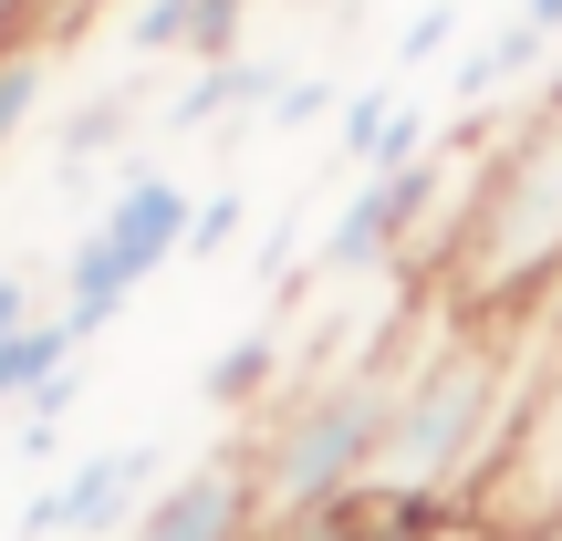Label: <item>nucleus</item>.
<instances>
[{
  "label": "nucleus",
  "mask_w": 562,
  "mask_h": 541,
  "mask_svg": "<svg viewBox=\"0 0 562 541\" xmlns=\"http://www.w3.org/2000/svg\"><path fill=\"white\" fill-rule=\"evenodd\" d=\"M521 385H531V313L427 302L364 489H385V500H406V510H438V521H469V510H480V480L510 448Z\"/></svg>",
  "instance_id": "nucleus-1"
},
{
  "label": "nucleus",
  "mask_w": 562,
  "mask_h": 541,
  "mask_svg": "<svg viewBox=\"0 0 562 541\" xmlns=\"http://www.w3.org/2000/svg\"><path fill=\"white\" fill-rule=\"evenodd\" d=\"M427 292L459 313H531L562 292V83H542V104L490 157H469Z\"/></svg>",
  "instance_id": "nucleus-2"
},
{
  "label": "nucleus",
  "mask_w": 562,
  "mask_h": 541,
  "mask_svg": "<svg viewBox=\"0 0 562 541\" xmlns=\"http://www.w3.org/2000/svg\"><path fill=\"white\" fill-rule=\"evenodd\" d=\"M188 219H199V188H188L178 167H157V157L115 167L104 208L83 219L74 261H63V302H53V313L74 323L83 343H94V334H104V323H115L167 261H188Z\"/></svg>",
  "instance_id": "nucleus-3"
},
{
  "label": "nucleus",
  "mask_w": 562,
  "mask_h": 541,
  "mask_svg": "<svg viewBox=\"0 0 562 541\" xmlns=\"http://www.w3.org/2000/svg\"><path fill=\"white\" fill-rule=\"evenodd\" d=\"M562 510V292L531 302V385H521V417H510L501 469L480 480V531H542Z\"/></svg>",
  "instance_id": "nucleus-4"
},
{
  "label": "nucleus",
  "mask_w": 562,
  "mask_h": 541,
  "mask_svg": "<svg viewBox=\"0 0 562 541\" xmlns=\"http://www.w3.org/2000/svg\"><path fill=\"white\" fill-rule=\"evenodd\" d=\"M167 448L157 438H125V448H94V459H74L63 469L53 489H32V500H21V541H115L125 521H136L146 510V489L167 480Z\"/></svg>",
  "instance_id": "nucleus-5"
},
{
  "label": "nucleus",
  "mask_w": 562,
  "mask_h": 541,
  "mask_svg": "<svg viewBox=\"0 0 562 541\" xmlns=\"http://www.w3.org/2000/svg\"><path fill=\"white\" fill-rule=\"evenodd\" d=\"M115 541H271V510H261V480H250L240 438L188 459V469H167Z\"/></svg>",
  "instance_id": "nucleus-6"
},
{
  "label": "nucleus",
  "mask_w": 562,
  "mask_h": 541,
  "mask_svg": "<svg viewBox=\"0 0 562 541\" xmlns=\"http://www.w3.org/2000/svg\"><path fill=\"white\" fill-rule=\"evenodd\" d=\"M438 531H459V521L406 510V500H385V489H344V500H323V510L271 521V541H438Z\"/></svg>",
  "instance_id": "nucleus-7"
},
{
  "label": "nucleus",
  "mask_w": 562,
  "mask_h": 541,
  "mask_svg": "<svg viewBox=\"0 0 562 541\" xmlns=\"http://www.w3.org/2000/svg\"><path fill=\"white\" fill-rule=\"evenodd\" d=\"M281 375H292V334H281V313H271V323H250L240 343H220V354H209L199 396L220 406V417H261Z\"/></svg>",
  "instance_id": "nucleus-8"
},
{
  "label": "nucleus",
  "mask_w": 562,
  "mask_h": 541,
  "mask_svg": "<svg viewBox=\"0 0 562 541\" xmlns=\"http://www.w3.org/2000/svg\"><path fill=\"white\" fill-rule=\"evenodd\" d=\"M74 375H83V334L63 313H42L32 334L0 343V406H42L53 385H74Z\"/></svg>",
  "instance_id": "nucleus-9"
},
{
  "label": "nucleus",
  "mask_w": 562,
  "mask_h": 541,
  "mask_svg": "<svg viewBox=\"0 0 562 541\" xmlns=\"http://www.w3.org/2000/svg\"><path fill=\"white\" fill-rule=\"evenodd\" d=\"M53 83H63V42H21V53H0V157L32 146V125L53 115Z\"/></svg>",
  "instance_id": "nucleus-10"
},
{
  "label": "nucleus",
  "mask_w": 562,
  "mask_h": 541,
  "mask_svg": "<svg viewBox=\"0 0 562 541\" xmlns=\"http://www.w3.org/2000/svg\"><path fill=\"white\" fill-rule=\"evenodd\" d=\"M542 53H552V42H542V32H531V21H521V11H510V21H501V32H490V42H480V53H469V63H459V104H490V94H510V83H521V74H531V63H542Z\"/></svg>",
  "instance_id": "nucleus-11"
},
{
  "label": "nucleus",
  "mask_w": 562,
  "mask_h": 541,
  "mask_svg": "<svg viewBox=\"0 0 562 541\" xmlns=\"http://www.w3.org/2000/svg\"><path fill=\"white\" fill-rule=\"evenodd\" d=\"M396 104H406V83H355V94L334 104V146H344V167H375L385 157V125H396Z\"/></svg>",
  "instance_id": "nucleus-12"
},
{
  "label": "nucleus",
  "mask_w": 562,
  "mask_h": 541,
  "mask_svg": "<svg viewBox=\"0 0 562 541\" xmlns=\"http://www.w3.org/2000/svg\"><path fill=\"white\" fill-rule=\"evenodd\" d=\"M125 125H136V94H115V83H104V94H94V104H74V125H63V167L83 178L104 146H125Z\"/></svg>",
  "instance_id": "nucleus-13"
},
{
  "label": "nucleus",
  "mask_w": 562,
  "mask_h": 541,
  "mask_svg": "<svg viewBox=\"0 0 562 541\" xmlns=\"http://www.w3.org/2000/svg\"><path fill=\"white\" fill-rule=\"evenodd\" d=\"M334 104H344V83H334V74H281V94H271V125L292 136V125H323Z\"/></svg>",
  "instance_id": "nucleus-14"
},
{
  "label": "nucleus",
  "mask_w": 562,
  "mask_h": 541,
  "mask_svg": "<svg viewBox=\"0 0 562 541\" xmlns=\"http://www.w3.org/2000/svg\"><path fill=\"white\" fill-rule=\"evenodd\" d=\"M240 219H250V199H240V188H220V199H199V219H188V261H209V250H229V240H240Z\"/></svg>",
  "instance_id": "nucleus-15"
},
{
  "label": "nucleus",
  "mask_w": 562,
  "mask_h": 541,
  "mask_svg": "<svg viewBox=\"0 0 562 541\" xmlns=\"http://www.w3.org/2000/svg\"><path fill=\"white\" fill-rule=\"evenodd\" d=\"M459 42V0H427L417 21H406V42H396V63H427V53H448Z\"/></svg>",
  "instance_id": "nucleus-16"
},
{
  "label": "nucleus",
  "mask_w": 562,
  "mask_h": 541,
  "mask_svg": "<svg viewBox=\"0 0 562 541\" xmlns=\"http://www.w3.org/2000/svg\"><path fill=\"white\" fill-rule=\"evenodd\" d=\"M32 323H42L32 281H21V271H0V343H11V334H32Z\"/></svg>",
  "instance_id": "nucleus-17"
},
{
  "label": "nucleus",
  "mask_w": 562,
  "mask_h": 541,
  "mask_svg": "<svg viewBox=\"0 0 562 541\" xmlns=\"http://www.w3.org/2000/svg\"><path fill=\"white\" fill-rule=\"evenodd\" d=\"M521 21H531L542 42H562V0H521Z\"/></svg>",
  "instance_id": "nucleus-18"
},
{
  "label": "nucleus",
  "mask_w": 562,
  "mask_h": 541,
  "mask_svg": "<svg viewBox=\"0 0 562 541\" xmlns=\"http://www.w3.org/2000/svg\"><path fill=\"white\" fill-rule=\"evenodd\" d=\"M94 11H104V0H63V42H74V32H83Z\"/></svg>",
  "instance_id": "nucleus-19"
},
{
  "label": "nucleus",
  "mask_w": 562,
  "mask_h": 541,
  "mask_svg": "<svg viewBox=\"0 0 562 541\" xmlns=\"http://www.w3.org/2000/svg\"><path fill=\"white\" fill-rule=\"evenodd\" d=\"M438 541H510V531H480V521H459V531H438Z\"/></svg>",
  "instance_id": "nucleus-20"
},
{
  "label": "nucleus",
  "mask_w": 562,
  "mask_h": 541,
  "mask_svg": "<svg viewBox=\"0 0 562 541\" xmlns=\"http://www.w3.org/2000/svg\"><path fill=\"white\" fill-rule=\"evenodd\" d=\"M521 541H562V510H552V521H542V531H521Z\"/></svg>",
  "instance_id": "nucleus-21"
},
{
  "label": "nucleus",
  "mask_w": 562,
  "mask_h": 541,
  "mask_svg": "<svg viewBox=\"0 0 562 541\" xmlns=\"http://www.w3.org/2000/svg\"><path fill=\"white\" fill-rule=\"evenodd\" d=\"M0 417H11V406H0Z\"/></svg>",
  "instance_id": "nucleus-22"
},
{
  "label": "nucleus",
  "mask_w": 562,
  "mask_h": 541,
  "mask_svg": "<svg viewBox=\"0 0 562 541\" xmlns=\"http://www.w3.org/2000/svg\"><path fill=\"white\" fill-rule=\"evenodd\" d=\"M552 83H562V74H552Z\"/></svg>",
  "instance_id": "nucleus-23"
}]
</instances>
